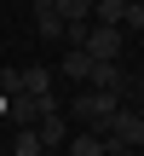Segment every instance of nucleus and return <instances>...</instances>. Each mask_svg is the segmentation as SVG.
Segmentation results:
<instances>
[{
    "label": "nucleus",
    "instance_id": "7ed1b4c3",
    "mask_svg": "<svg viewBox=\"0 0 144 156\" xmlns=\"http://www.w3.org/2000/svg\"><path fill=\"white\" fill-rule=\"evenodd\" d=\"M104 139L121 145V151H139V145H144V116H139V110H115L110 127H104Z\"/></svg>",
    "mask_w": 144,
    "mask_h": 156
},
{
    "label": "nucleus",
    "instance_id": "39448f33",
    "mask_svg": "<svg viewBox=\"0 0 144 156\" xmlns=\"http://www.w3.org/2000/svg\"><path fill=\"white\" fill-rule=\"evenodd\" d=\"M35 133H40V145H46V151H58V145L69 139V127H63V116H58V104H52V110H40V122H35Z\"/></svg>",
    "mask_w": 144,
    "mask_h": 156
},
{
    "label": "nucleus",
    "instance_id": "2eb2a0df",
    "mask_svg": "<svg viewBox=\"0 0 144 156\" xmlns=\"http://www.w3.org/2000/svg\"><path fill=\"white\" fill-rule=\"evenodd\" d=\"M0 156H6V151H0Z\"/></svg>",
    "mask_w": 144,
    "mask_h": 156
},
{
    "label": "nucleus",
    "instance_id": "20e7f679",
    "mask_svg": "<svg viewBox=\"0 0 144 156\" xmlns=\"http://www.w3.org/2000/svg\"><path fill=\"white\" fill-rule=\"evenodd\" d=\"M87 81H92V87H104V93H127V75H121V64H115V58H92Z\"/></svg>",
    "mask_w": 144,
    "mask_h": 156
},
{
    "label": "nucleus",
    "instance_id": "9b49d317",
    "mask_svg": "<svg viewBox=\"0 0 144 156\" xmlns=\"http://www.w3.org/2000/svg\"><path fill=\"white\" fill-rule=\"evenodd\" d=\"M58 17L63 23H92V0H58Z\"/></svg>",
    "mask_w": 144,
    "mask_h": 156
},
{
    "label": "nucleus",
    "instance_id": "f257e3e1",
    "mask_svg": "<svg viewBox=\"0 0 144 156\" xmlns=\"http://www.w3.org/2000/svg\"><path fill=\"white\" fill-rule=\"evenodd\" d=\"M115 110H121V93H104V87H87V93L75 98V122L92 127V133H104Z\"/></svg>",
    "mask_w": 144,
    "mask_h": 156
},
{
    "label": "nucleus",
    "instance_id": "9d476101",
    "mask_svg": "<svg viewBox=\"0 0 144 156\" xmlns=\"http://www.w3.org/2000/svg\"><path fill=\"white\" fill-rule=\"evenodd\" d=\"M23 93H35V98H46V93H52V75H46L40 64H29V69H23Z\"/></svg>",
    "mask_w": 144,
    "mask_h": 156
},
{
    "label": "nucleus",
    "instance_id": "6e6552de",
    "mask_svg": "<svg viewBox=\"0 0 144 156\" xmlns=\"http://www.w3.org/2000/svg\"><path fill=\"white\" fill-rule=\"evenodd\" d=\"M12 156H46L40 133H35V127H17V139H12Z\"/></svg>",
    "mask_w": 144,
    "mask_h": 156
},
{
    "label": "nucleus",
    "instance_id": "423d86ee",
    "mask_svg": "<svg viewBox=\"0 0 144 156\" xmlns=\"http://www.w3.org/2000/svg\"><path fill=\"white\" fill-rule=\"evenodd\" d=\"M63 145H69V156H110V139H104V133H92V127H87V133H75V139H63Z\"/></svg>",
    "mask_w": 144,
    "mask_h": 156
},
{
    "label": "nucleus",
    "instance_id": "4468645a",
    "mask_svg": "<svg viewBox=\"0 0 144 156\" xmlns=\"http://www.w3.org/2000/svg\"><path fill=\"white\" fill-rule=\"evenodd\" d=\"M29 12H35V23L40 17H58V0H29Z\"/></svg>",
    "mask_w": 144,
    "mask_h": 156
},
{
    "label": "nucleus",
    "instance_id": "0eeeda50",
    "mask_svg": "<svg viewBox=\"0 0 144 156\" xmlns=\"http://www.w3.org/2000/svg\"><path fill=\"white\" fill-rule=\"evenodd\" d=\"M121 35H144V0H121Z\"/></svg>",
    "mask_w": 144,
    "mask_h": 156
},
{
    "label": "nucleus",
    "instance_id": "f8f14e48",
    "mask_svg": "<svg viewBox=\"0 0 144 156\" xmlns=\"http://www.w3.org/2000/svg\"><path fill=\"white\" fill-rule=\"evenodd\" d=\"M92 23H115L121 29V0H98L92 6Z\"/></svg>",
    "mask_w": 144,
    "mask_h": 156
},
{
    "label": "nucleus",
    "instance_id": "ddd939ff",
    "mask_svg": "<svg viewBox=\"0 0 144 156\" xmlns=\"http://www.w3.org/2000/svg\"><path fill=\"white\" fill-rule=\"evenodd\" d=\"M23 87V69L17 64H0V93H17Z\"/></svg>",
    "mask_w": 144,
    "mask_h": 156
},
{
    "label": "nucleus",
    "instance_id": "1a4fd4ad",
    "mask_svg": "<svg viewBox=\"0 0 144 156\" xmlns=\"http://www.w3.org/2000/svg\"><path fill=\"white\" fill-rule=\"evenodd\" d=\"M87 69H92V58H87L81 46H69V52H63V75H69V81H87Z\"/></svg>",
    "mask_w": 144,
    "mask_h": 156
},
{
    "label": "nucleus",
    "instance_id": "f03ea898",
    "mask_svg": "<svg viewBox=\"0 0 144 156\" xmlns=\"http://www.w3.org/2000/svg\"><path fill=\"white\" fill-rule=\"evenodd\" d=\"M121 46H127V35L115 23H87V35H81V52L87 58H121Z\"/></svg>",
    "mask_w": 144,
    "mask_h": 156
}]
</instances>
